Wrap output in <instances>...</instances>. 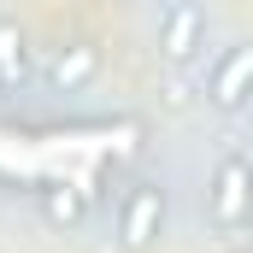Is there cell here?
Returning a JSON list of instances; mask_svg holds the SVG:
<instances>
[{"label":"cell","instance_id":"277c9868","mask_svg":"<svg viewBox=\"0 0 253 253\" xmlns=\"http://www.w3.org/2000/svg\"><path fill=\"white\" fill-rule=\"evenodd\" d=\"M248 94H253V42H242V47H230L224 65L212 71V106L236 112Z\"/></svg>","mask_w":253,"mask_h":253},{"label":"cell","instance_id":"3957f363","mask_svg":"<svg viewBox=\"0 0 253 253\" xmlns=\"http://www.w3.org/2000/svg\"><path fill=\"white\" fill-rule=\"evenodd\" d=\"M159 224H165V194H159V183H135V194L124 200V224H118L124 248H147L159 236Z\"/></svg>","mask_w":253,"mask_h":253},{"label":"cell","instance_id":"6da1fadb","mask_svg":"<svg viewBox=\"0 0 253 253\" xmlns=\"http://www.w3.org/2000/svg\"><path fill=\"white\" fill-rule=\"evenodd\" d=\"M206 212L218 230H242L253 218V165L248 159H224L212 171V189H206Z\"/></svg>","mask_w":253,"mask_h":253},{"label":"cell","instance_id":"8992f818","mask_svg":"<svg viewBox=\"0 0 253 253\" xmlns=\"http://www.w3.org/2000/svg\"><path fill=\"white\" fill-rule=\"evenodd\" d=\"M42 212H47V224H83V189H71V183H53V189H42Z\"/></svg>","mask_w":253,"mask_h":253},{"label":"cell","instance_id":"7a4b0ae2","mask_svg":"<svg viewBox=\"0 0 253 253\" xmlns=\"http://www.w3.org/2000/svg\"><path fill=\"white\" fill-rule=\"evenodd\" d=\"M206 42V12L194 6V0H177L171 12H165V24H159V53L171 65L194 59V47Z\"/></svg>","mask_w":253,"mask_h":253},{"label":"cell","instance_id":"52a82bcc","mask_svg":"<svg viewBox=\"0 0 253 253\" xmlns=\"http://www.w3.org/2000/svg\"><path fill=\"white\" fill-rule=\"evenodd\" d=\"M88 71H94V47H71V53H59V65H53L59 88H77V83H83Z\"/></svg>","mask_w":253,"mask_h":253},{"label":"cell","instance_id":"5b68a950","mask_svg":"<svg viewBox=\"0 0 253 253\" xmlns=\"http://www.w3.org/2000/svg\"><path fill=\"white\" fill-rule=\"evenodd\" d=\"M30 83V47L18 24H0V88H24Z\"/></svg>","mask_w":253,"mask_h":253}]
</instances>
